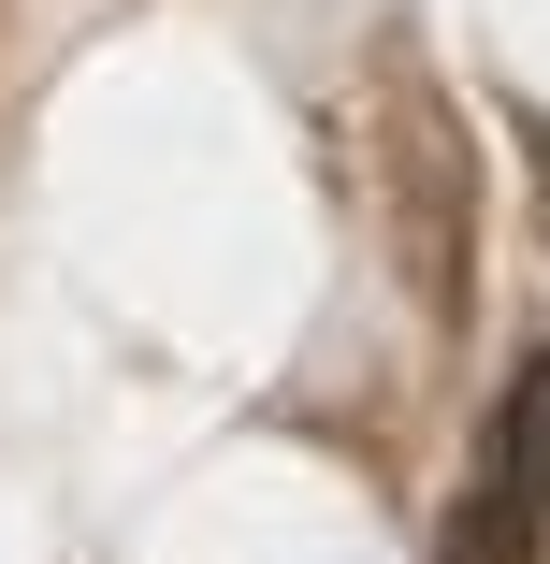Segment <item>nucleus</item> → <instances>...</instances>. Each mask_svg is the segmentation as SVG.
<instances>
[{
    "mask_svg": "<svg viewBox=\"0 0 550 564\" xmlns=\"http://www.w3.org/2000/svg\"><path fill=\"white\" fill-rule=\"evenodd\" d=\"M464 564H550V362H521L493 420V478L464 507Z\"/></svg>",
    "mask_w": 550,
    "mask_h": 564,
    "instance_id": "f257e3e1",
    "label": "nucleus"
}]
</instances>
